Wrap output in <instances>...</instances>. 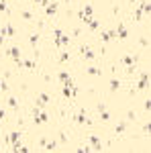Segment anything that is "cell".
I'll use <instances>...</instances> for the list:
<instances>
[{
    "label": "cell",
    "mask_w": 151,
    "mask_h": 153,
    "mask_svg": "<svg viewBox=\"0 0 151 153\" xmlns=\"http://www.w3.org/2000/svg\"><path fill=\"white\" fill-rule=\"evenodd\" d=\"M8 6H6V0H0V12H6Z\"/></svg>",
    "instance_id": "cell-27"
},
{
    "label": "cell",
    "mask_w": 151,
    "mask_h": 153,
    "mask_svg": "<svg viewBox=\"0 0 151 153\" xmlns=\"http://www.w3.org/2000/svg\"><path fill=\"white\" fill-rule=\"evenodd\" d=\"M0 33H2L4 37H14V35H16V31H14L12 25H4V27L0 29Z\"/></svg>",
    "instance_id": "cell-7"
},
{
    "label": "cell",
    "mask_w": 151,
    "mask_h": 153,
    "mask_svg": "<svg viewBox=\"0 0 151 153\" xmlns=\"http://www.w3.org/2000/svg\"><path fill=\"white\" fill-rule=\"evenodd\" d=\"M6 141H8V145H10L12 149L16 151V147L21 145V131H12L10 135H8V139H6Z\"/></svg>",
    "instance_id": "cell-2"
},
{
    "label": "cell",
    "mask_w": 151,
    "mask_h": 153,
    "mask_svg": "<svg viewBox=\"0 0 151 153\" xmlns=\"http://www.w3.org/2000/svg\"><path fill=\"white\" fill-rule=\"evenodd\" d=\"M23 19H25V21H31V19H33V14H31L29 10H25L23 12Z\"/></svg>",
    "instance_id": "cell-29"
},
{
    "label": "cell",
    "mask_w": 151,
    "mask_h": 153,
    "mask_svg": "<svg viewBox=\"0 0 151 153\" xmlns=\"http://www.w3.org/2000/svg\"><path fill=\"white\" fill-rule=\"evenodd\" d=\"M80 16H94V8H92V4H86V6L82 8Z\"/></svg>",
    "instance_id": "cell-14"
},
{
    "label": "cell",
    "mask_w": 151,
    "mask_h": 153,
    "mask_svg": "<svg viewBox=\"0 0 151 153\" xmlns=\"http://www.w3.org/2000/svg\"><path fill=\"white\" fill-rule=\"evenodd\" d=\"M65 2H70V0H65Z\"/></svg>",
    "instance_id": "cell-34"
},
{
    "label": "cell",
    "mask_w": 151,
    "mask_h": 153,
    "mask_svg": "<svg viewBox=\"0 0 151 153\" xmlns=\"http://www.w3.org/2000/svg\"><path fill=\"white\" fill-rule=\"evenodd\" d=\"M78 51H80V55H84L86 59H94V57H96V53H94L88 45H80V47H78Z\"/></svg>",
    "instance_id": "cell-3"
},
{
    "label": "cell",
    "mask_w": 151,
    "mask_h": 153,
    "mask_svg": "<svg viewBox=\"0 0 151 153\" xmlns=\"http://www.w3.org/2000/svg\"><path fill=\"white\" fill-rule=\"evenodd\" d=\"M108 88H110V90L115 92V90H118V88H121V82H118V80H110V84H108Z\"/></svg>",
    "instance_id": "cell-18"
},
{
    "label": "cell",
    "mask_w": 151,
    "mask_h": 153,
    "mask_svg": "<svg viewBox=\"0 0 151 153\" xmlns=\"http://www.w3.org/2000/svg\"><path fill=\"white\" fill-rule=\"evenodd\" d=\"M43 147H45L47 151H53V149L57 147V143L55 141H43Z\"/></svg>",
    "instance_id": "cell-17"
},
{
    "label": "cell",
    "mask_w": 151,
    "mask_h": 153,
    "mask_svg": "<svg viewBox=\"0 0 151 153\" xmlns=\"http://www.w3.org/2000/svg\"><path fill=\"white\" fill-rule=\"evenodd\" d=\"M139 10L143 12V16H149V12H151V4H149V0H143L139 4Z\"/></svg>",
    "instance_id": "cell-9"
},
{
    "label": "cell",
    "mask_w": 151,
    "mask_h": 153,
    "mask_svg": "<svg viewBox=\"0 0 151 153\" xmlns=\"http://www.w3.org/2000/svg\"><path fill=\"white\" fill-rule=\"evenodd\" d=\"M88 74H90V76H100V74H102V71H100V68H88Z\"/></svg>",
    "instance_id": "cell-21"
},
{
    "label": "cell",
    "mask_w": 151,
    "mask_h": 153,
    "mask_svg": "<svg viewBox=\"0 0 151 153\" xmlns=\"http://www.w3.org/2000/svg\"><path fill=\"white\" fill-rule=\"evenodd\" d=\"M8 55H10L14 61L21 59V49H19V47H10V49H8Z\"/></svg>",
    "instance_id": "cell-15"
},
{
    "label": "cell",
    "mask_w": 151,
    "mask_h": 153,
    "mask_svg": "<svg viewBox=\"0 0 151 153\" xmlns=\"http://www.w3.org/2000/svg\"><path fill=\"white\" fill-rule=\"evenodd\" d=\"M88 25H90V31H98V29H100V23H98L96 19H92Z\"/></svg>",
    "instance_id": "cell-19"
},
{
    "label": "cell",
    "mask_w": 151,
    "mask_h": 153,
    "mask_svg": "<svg viewBox=\"0 0 151 153\" xmlns=\"http://www.w3.org/2000/svg\"><path fill=\"white\" fill-rule=\"evenodd\" d=\"M53 37H55V45H57V47H65V45L70 43V37L65 35L61 29H55V31H53Z\"/></svg>",
    "instance_id": "cell-1"
},
{
    "label": "cell",
    "mask_w": 151,
    "mask_h": 153,
    "mask_svg": "<svg viewBox=\"0 0 151 153\" xmlns=\"http://www.w3.org/2000/svg\"><path fill=\"white\" fill-rule=\"evenodd\" d=\"M133 19H135V21H141V19H143V12L137 8V10H135V14H133Z\"/></svg>",
    "instance_id": "cell-25"
},
{
    "label": "cell",
    "mask_w": 151,
    "mask_h": 153,
    "mask_svg": "<svg viewBox=\"0 0 151 153\" xmlns=\"http://www.w3.org/2000/svg\"><path fill=\"white\" fill-rule=\"evenodd\" d=\"M100 39H102L104 43H108V41H115V39H116V31H115V29L104 31V33H100Z\"/></svg>",
    "instance_id": "cell-4"
},
{
    "label": "cell",
    "mask_w": 151,
    "mask_h": 153,
    "mask_svg": "<svg viewBox=\"0 0 151 153\" xmlns=\"http://www.w3.org/2000/svg\"><path fill=\"white\" fill-rule=\"evenodd\" d=\"M129 37V31L125 29V25H118V29H116V39H127Z\"/></svg>",
    "instance_id": "cell-13"
},
{
    "label": "cell",
    "mask_w": 151,
    "mask_h": 153,
    "mask_svg": "<svg viewBox=\"0 0 151 153\" xmlns=\"http://www.w3.org/2000/svg\"><path fill=\"white\" fill-rule=\"evenodd\" d=\"M100 118H102V120H110V112L102 108V110H100Z\"/></svg>",
    "instance_id": "cell-22"
},
{
    "label": "cell",
    "mask_w": 151,
    "mask_h": 153,
    "mask_svg": "<svg viewBox=\"0 0 151 153\" xmlns=\"http://www.w3.org/2000/svg\"><path fill=\"white\" fill-rule=\"evenodd\" d=\"M49 100H51V96L43 92V94H39V98H37V104H39V106H47V104H49Z\"/></svg>",
    "instance_id": "cell-12"
},
{
    "label": "cell",
    "mask_w": 151,
    "mask_h": 153,
    "mask_svg": "<svg viewBox=\"0 0 151 153\" xmlns=\"http://www.w3.org/2000/svg\"><path fill=\"white\" fill-rule=\"evenodd\" d=\"M2 43H4V35L0 33V47H2Z\"/></svg>",
    "instance_id": "cell-31"
},
{
    "label": "cell",
    "mask_w": 151,
    "mask_h": 153,
    "mask_svg": "<svg viewBox=\"0 0 151 153\" xmlns=\"http://www.w3.org/2000/svg\"><path fill=\"white\" fill-rule=\"evenodd\" d=\"M6 90H8V84L4 80H0V92H6Z\"/></svg>",
    "instance_id": "cell-28"
},
{
    "label": "cell",
    "mask_w": 151,
    "mask_h": 153,
    "mask_svg": "<svg viewBox=\"0 0 151 153\" xmlns=\"http://www.w3.org/2000/svg\"><path fill=\"white\" fill-rule=\"evenodd\" d=\"M76 123H80V125H84V123H88V118H86V112H84V110L76 114Z\"/></svg>",
    "instance_id": "cell-16"
},
{
    "label": "cell",
    "mask_w": 151,
    "mask_h": 153,
    "mask_svg": "<svg viewBox=\"0 0 151 153\" xmlns=\"http://www.w3.org/2000/svg\"><path fill=\"white\" fill-rule=\"evenodd\" d=\"M35 2H39V4H41V2H43V0H35Z\"/></svg>",
    "instance_id": "cell-33"
},
{
    "label": "cell",
    "mask_w": 151,
    "mask_h": 153,
    "mask_svg": "<svg viewBox=\"0 0 151 153\" xmlns=\"http://www.w3.org/2000/svg\"><path fill=\"white\" fill-rule=\"evenodd\" d=\"M59 80L63 82V86H74V82H71V78H70L68 71H59Z\"/></svg>",
    "instance_id": "cell-11"
},
{
    "label": "cell",
    "mask_w": 151,
    "mask_h": 153,
    "mask_svg": "<svg viewBox=\"0 0 151 153\" xmlns=\"http://www.w3.org/2000/svg\"><path fill=\"white\" fill-rule=\"evenodd\" d=\"M29 43H31V45H33V47H35L37 43H39V35H37V33H33V35L29 37Z\"/></svg>",
    "instance_id": "cell-20"
},
{
    "label": "cell",
    "mask_w": 151,
    "mask_h": 153,
    "mask_svg": "<svg viewBox=\"0 0 151 153\" xmlns=\"http://www.w3.org/2000/svg\"><path fill=\"white\" fill-rule=\"evenodd\" d=\"M45 12H47V16H53V14L57 12V2H53V0H51V2L45 6Z\"/></svg>",
    "instance_id": "cell-10"
},
{
    "label": "cell",
    "mask_w": 151,
    "mask_h": 153,
    "mask_svg": "<svg viewBox=\"0 0 151 153\" xmlns=\"http://www.w3.org/2000/svg\"><path fill=\"white\" fill-rule=\"evenodd\" d=\"M147 86H149V76H147V74H141V78H139V84H137V88H139V90H145Z\"/></svg>",
    "instance_id": "cell-8"
},
{
    "label": "cell",
    "mask_w": 151,
    "mask_h": 153,
    "mask_svg": "<svg viewBox=\"0 0 151 153\" xmlns=\"http://www.w3.org/2000/svg\"><path fill=\"white\" fill-rule=\"evenodd\" d=\"M2 118H4V110L0 108V120H2Z\"/></svg>",
    "instance_id": "cell-32"
},
{
    "label": "cell",
    "mask_w": 151,
    "mask_h": 153,
    "mask_svg": "<svg viewBox=\"0 0 151 153\" xmlns=\"http://www.w3.org/2000/svg\"><path fill=\"white\" fill-rule=\"evenodd\" d=\"M143 106H145V110H147V112H149V108H151V100H149V98H147V100H145V104H143Z\"/></svg>",
    "instance_id": "cell-30"
},
{
    "label": "cell",
    "mask_w": 151,
    "mask_h": 153,
    "mask_svg": "<svg viewBox=\"0 0 151 153\" xmlns=\"http://www.w3.org/2000/svg\"><path fill=\"white\" fill-rule=\"evenodd\" d=\"M90 145H92V151H100L102 149V141L96 135H90Z\"/></svg>",
    "instance_id": "cell-6"
},
{
    "label": "cell",
    "mask_w": 151,
    "mask_h": 153,
    "mask_svg": "<svg viewBox=\"0 0 151 153\" xmlns=\"http://www.w3.org/2000/svg\"><path fill=\"white\" fill-rule=\"evenodd\" d=\"M8 106H10V108H16V106H19L16 98H8Z\"/></svg>",
    "instance_id": "cell-26"
},
{
    "label": "cell",
    "mask_w": 151,
    "mask_h": 153,
    "mask_svg": "<svg viewBox=\"0 0 151 153\" xmlns=\"http://www.w3.org/2000/svg\"><path fill=\"white\" fill-rule=\"evenodd\" d=\"M68 59H70V53H68V51H63V53L59 55V61H61V63H65Z\"/></svg>",
    "instance_id": "cell-23"
},
{
    "label": "cell",
    "mask_w": 151,
    "mask_h": 153,
    "mask_svg": "<svg viewBox=\"0 0 151 153\" xmlns=\"http://www.w3.org/2000/svg\"><path fill=\"white\" fill-rule=\"evenodd\" d=\"M135 61H137V59L133 57V55H125V57H123V65H127V70L133 71L135 70Z\"/></svg>",
    "instance_id": "cell-5"
},
{
    "label": "cell",
    "mask_w": 151,
    "mask_h": 153,
    "mask_svg": "<svg viewBox=\"0 0 151 153\" xmlns=\"http://www.w3.org/2000/svg\"><path fill=\"white\" fill-rule=\"evenodd\" d=\"M115 131H116V135H121V133H125V123H118Z\"/></svg>",
    "instance_id": "cell-24"
}]
</instances>
